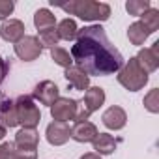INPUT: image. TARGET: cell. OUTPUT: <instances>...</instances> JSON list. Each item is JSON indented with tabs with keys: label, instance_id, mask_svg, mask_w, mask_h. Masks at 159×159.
Masks as SVG:
<instances>
[{
	"label": "cell",
	"instance_id": "obj_1",
	"mask_svg": "<svg viewBox=\"0 0 159 159\" xmlns=\"http://www.w3.org/2000/svg\"><path fill=\"white\" fill-rule=\"evenodd\" d=\"M69 54L75 66L88 77H107L118 73L124 66L122 52L111 43L101 25H90L79 30Z\"/></svg>",
	"mask_w": 159,
	"mask_h": 159
},
{
	"label": "cell",
	"instance_id": "obj_2",
	"mask_svg": "<svg viewBox=\"0 0 159 159\" xmlns=\"http://www.w3.org/2000/svg\"><path fill=\"white\" fill-rule=\"evenodd\" d=\"M60 8L69 15H77L79 19L90 23L107 21L111 17V6L105 2H94V0H73V2L64 4Z\"/></svg>",
	"mask_w": 159,
	"mask_h": 159
},
{
	"label": "cell",
	"instance_id": "obj_3",
	"mask_svg": "<svg viewBox=\"0 0 159 159\" xmlns=\"http://www.w3.org/2000/svg\"><path fill=\"white\" fill-rule=\"evenodd\" d=\"M116 79H118V83H120L127 92H139V90H142V88L148 84V79H150V77H148V73L139 66L137 58L131 56L127 62H124V66H122V69L118 71Z\"/></svg>",
	"mask_w": 159,
	"mask_h": 159
},
{
	"label": "cell",
	"instance_id": "obj_4",
	"mask_svg": "<svg viewBox=\"0 0 159 159\" xmlns=\"http://www.w3.org/2000/svg\"><path fill=\"white\" fill-rule=\"evenodd\" d=\"M15 111H17V120L23 127H32L36 129L41 122V112L32 96H19L15 99Z\"/></svg>",
	"mask_w": 159,
	"mask_h": 159
},
{
	"label": "cell",
	"instance_id": "obj_5",
	"mask_svg": "<svg viewBox=\"0 0 159 159\" xmlns=\"http://www.w3.org/2000/svg\"><path fill=\"white\" fill-rule=\"evenodd\" d=\"M77 107H79V101H75L71 98H58L51 105V116H52L54 122L67 124L69 120H75Z\"/></svg>",
	"mask_w": 159,
	"mask_h": 159
},
{
	"label": "cell",
	"instance_id": "obj_6",
	"mask_svg": "<svg viewBox=\"0 0 159 159\" xmlns=\"http://www.w3.org/2000/svg\"><path fill=\"white\" fill-rule=\"evenodd\" d=\"M13 49H15V54H17L23 62H32V60L39 58V54H41V51H43V47H41L38 36H25L21 41H17V43L13 45Z\"/></svg>",
	"mask_w": 159,
	"mask_h": 159
},
{
	"label": "cell",
	"instance_id": "obj_7",
	"mask_svg": "<svg viewBox=\"0 0 159 159\" xmlns=\"http://www.w3.org/2000/svg\"><path fill=\"white\" fill-rule=\"evenodd\" d=\"M58 98H60V90L52 81H41L39 84H36V88L32 92V99L39 101L41 105H47V107H51Z\"/></svg>",
	"mask_w": 159,
	"mask_h": 159
},
{
	"label": "cell",
	"instance_id": "obj_8",
	"mask_svg": "<svg viewBox=\"0 0 159 159\" xmlns=\"http://www.w3.org/2000/svg\"><path fill=\"white\" fill-rule=\"evenodd\" d=\"M135 58H137L139 66H140L148 75L153 73V71H157V67H159V41H155L152 47L140 49Z\"/></svg>",
	"mask_w": 159,
	"mask_h": 159
},
{
	"label": "cell",
	"instance_id": "obj_9",
	"mask_svg": "<svg viewBox=\"0 0 159 159\" xmlns=\"http://www.w3.org/2000/svg\"><path fill=\"white\" fill-rule=\"evenodd\" d=\"M101 120H103V125H105L107 129L118 131V129H124V127H125V124H127V114H125V111H124L122 107L112 105V107H109V109L103 112Z\"/></svg>",
	"mask_w": 159,
	"mask_h": 159
},
{
	"label": "cell",
	"instance_id": "obj_10",
	"mask_svg": "<svg viewBox=\"0 0 159 159\" xmlns=\"http://www.w3.org/2000/svg\"><path fill=\"white\" fill-rule=\"evenodd\" d=\"M71 127L67 124H62V122H51L47 125V131H45V137H47V142L52 144V146H62L66 144L71 137Z\"/></svg>",
	"mask_w": 159,
	"mask_h": 159
},
{
	"label": "cell",
	"instance_id": "obj_11",
	"mask_svg": "<svg viewBox=\"0 0 159 159\" xmlns=\"http://www.w3.org/2000/svg\"><path fill=\"white\" fill-rule=\"evenodd\" d=\"M98 127L92 124V122H73V125H71V133H69V137L73 139V140H77V142H92L96 137H98Z\"/></svg>",
	"mask_w": 159,
	"mask_h": 159
},
{
	"label": "cell",
	"instance_id": "obj_12",
	"mask_svg": "<svg viewBox=\"0 0 159 159\" xmlns=\"http://www.w3.org/2000/svg\"><path fill=\"white\" fill-rule=\"evenodd\" d=\"M25 23L19 21V19H8L2 23L0 26V36H2L4 41H10V43H17L25 38Z\"/></svg>",
	"mask_w": 159,
	"mask_h": 159
},
{
	"label": "cell",
	"instance_id": "obj_13",
	"mask_svg": "<svg viewBox=\"0 0 159 159\" xmlns=\"http://www.w3.org/2000/svg\"><path fill=\"white\" fill-rule=\"evenodd\" d=\"M0 125L11 129L15 125H19L17 120V111H15V101L8 99V98H0Z\"/></svg>",
	"mask_w": 159,
	"mask_h": 159
},
{
	"label": "cell",
	"instance_id": "obj_14",
	"mask_svg": "<svg viewBox=\"0 0 159 159\" xmlns=\"http://www.w3.org/2000/svg\"><path fill=\"white\" fill-rule=\"evenodd\" d=\"M64 77H66V81L79 92H84L90 88V77L81 69V67H77V66H69L66 71H64Z\"/></svg>",
	"mask_w": 159,
	"mask_h": 159
},
{
	"label": "cell",
	"instance_id": "obj_15",
	"mask_svg": "<svg viewBox=\"0 0 159 159\" xmlns=\"http://www.w3.org/2000/svg\"><path fill=\"white\" fill-rule=\"evenodd\" d=\"M39 144V133L32 127H23L15 135V146L19 150H38Z\"/></svg>",
	"mask_w": 159,
	"mask_h": 159
},
{
	"label": "cell",
	"instance_id": "obj_16",
	"mask_svg": "<svg viewBox=\"0 0 159 159\" xmlns=\"http://www.w3.org/2000/svg\"><path fill=\"white\" fill-rule=\"evenodd\" d=\"M105 103V90L99 86H92L84 92V99H83V107L92 114L96 111H99V107Z\"/></svg>",
	"mask_w": 159,
	"mask_h": 159
},
{
	"label": "cell",
	"instance_id": "obj_17",
	"mask_svg": "<svg viewBox=\"0 0 159 159\" xmlns=\"http://www.w3.org/2000/svg\"><path fill=\"white\" fill-rule=\"evenodd\" d=\"M92 146L98 155H111L116 150V140L109 133H98V137L92 140Z\"/></svg>",
	"mask_w": 159,
	"mask_h": 159
},
{
	"label": "cell",
	"instance_id": "obj_18",
	"mask_svg": "<svg viewBox=\"0 0 159 159\" xmlns=\"http://www.w3.org/2000/svg\"><path fill=\"white\" fill-rule=\"evenodd\" d=\"M34 26L38 28V32L41 30H47V28H54L56 26V17L51 10L47 8H39L36 13H34Z\"/></svg>",
	"mask_w": 159,
	"mask_h": 159
},
{
	"label": "cell",
	"instance_id": "obj_19",
	"mask_svg": "<svg viewBox=\"0 0 159 159\" xmlns=\"http://www.w3.org/2000/svg\"><path fill=\"white\" fill-rule=\"evenodd\" d=\"M150 36H152L150 30H148L140 21L131 23L129 28H127V38H129V41H131L133 45H144V41H146Z\"/></svg>",
	"mask_w": 159,
	"mask_h": 159
},
{
	"label": "cell",
	"instance_id": "obj_20",
	"mask_svg": "<svg viewBox=\"0 0 159 159\" xmlns=\"http://www.w3.org/2000/svg\"><path fill=\"white\" fill-rule=\"evenodd\" d=\"M56 32H58V38L64 39V41H73L77 38V23L73 19H62L58 25H56Z\"/></svg>",
	"mask_w": 159,
	"mask_h": 159
},
{
	"label": "cell",
	"instance_id": "obj_21",
	"mask_svg": "<svg viewBox=\"0 0 159 159\" xmlns=\"http://www.w3.org/2000/svg\"><path fill=\"white\" fill-rule=\"evenodd\" d=\"M51 58H52V62L56 66H60L64 69H67L69 66H73V58H71L69 51H66L64 47H52L51 49Z\"/></svg>",
	"mask_w": 159,
	"mask_h": 159
},
{
	"label": "cell",
	"instance_id": "obj_22",
	"mask_svg": "<svg viewBox=\"0 0 159 159\" xmlns=\"http://www.w3.org/2000/svg\"><path fill=\"white\" fill-rule=\"evenodd\" d=\"M140 23L150 30V34L157 32V28H159V10L150 8L148 11H144V13L140 15Z\"/></svg>",
	"mask_w": 159,
	"mask_h": 159
},
{
	"label": "cell",
	"instance_id": "obj_23",
	"mask_svg": "<svg viewBox=\"0 0 159 159\" xmlns=\"http://www.w3.org/2000/svg\"><path fill=\"white\" fill-rule=\"evenodd\" d=\"M152 8V4H150V0H127L125 2V10H127V13L129 15H133V17H140L144 11H148Z\"/></svg>",
	"mask_w": 159,
	"mask_h": 159
},
{
	"label": "cell",
	"instance_id": "obj_24",
	"mask_svg": "<svg viewBox=\"0 0 159 159\" xmlns=\"http://www.w3.org/2000/svg\"><path fill=\"white\" fill-rule=\"evenodd\" d=\"M41 47H47V49H52V47H58V32H56V26L54 28H47V30H41L39 36H38Z\"/></svg>",
	"mask_w": 159,
	"mask_h": 159
},
{
	"label": "cell",
	"instance_id": "obj_25",
	"mask_svg": "<svg viewBox=\"0 0 159 159\" xmlns=\"http://www.w3.org/2000/svg\"><path fill=\"white\" fill-rule=\"evenodd\" d=\"M144 109L148 111V112H152V114H157L159 112V90L157 88H153V90H150L146 96H144Z\"/></svg>",
	"mask_w": 159,
	"mask_h": 159
},
{
	"label": "cell",
	"instance_id": "obj_26",
	"mask_svg": "<svg viewBox=\"0 0 159 159\" xmlns=\"http://www.w3.org/2000/svg\"><path fill=\"white\" fill-rule=\"evenodd\" d=\"M13 10H15V4L11 0H0V21H8Z\"/></svg>",
	"mask_w": 159,
	"mask_h": 159
},
{
	"label": "cell",
	"instance_id": "obj_27",
	"mask_svg": "<svg viewBox=\"0 0 159 159\" xmlns=\"http://www.w3.org/2000/svg\"><path fill=\"white\" fill-rule=\"evenodd\" d=\"M15 148V142H2L0 144V159H11Z\"/></svg>",
	"mask_w": 159,
	"mask_h": 159
},
{
	"label": "cell",
	"instance_id": "obj_28",
	"mask_svg": "<svg viewBox=\"0 0 159 159\" xmlns=\"http://www.w3.org/2000/svg\"><path fill=\"white\" fill-rule=\"evenodd\" d=\"M11 159H38V152L36 150H19V148H15Z\"/></svg>",
	"mask_w": 159,
	"mask_h": 159
},
{
	"label": "cell",
	"instance_id": "obj_29",
	"mask_svg": "<svg viewBox=\"0 0 159 159\" xmlns=\"http://www.w3.org/2000/svg\"><path fill=\"white\" fill-rule=\"evenodd\" d=\"M8 62L2 58V56H0V84H2L4 83V79H6V75H8Z\"/></svg>",
	"mask_w": 159,
	"mask_h": 159
},
{
	"label": "cell",
	"instance_id": "obj_30",
	"mask_svg": "<svg viewBox=\"0 0 159 159\" xmlns=\"http://www.w3.org/2000/svg\"><path fill=\"white\" fill-rule=\"evenodd\" d=\"M81 159H101V155H98L96 152H88V153L81 155Z\"/></svg>",
	"mask_w": 159,
	"mask_h": 159
},
{
	"label": "cell",
	"instance_id": "obj_31",
	"mask_svg": "<svg viewBox=\"0 0 159 159\" xmlns=\"http://www.w3.org/2000/svg\"><path fill=\"white\" fill-rule=\"evenodd\" d=\"M6 137V127H2V125H0V140H2Z\"/></svg>",
	"mask_w": 159,
	"mask_h": 159
}]
</instances>
